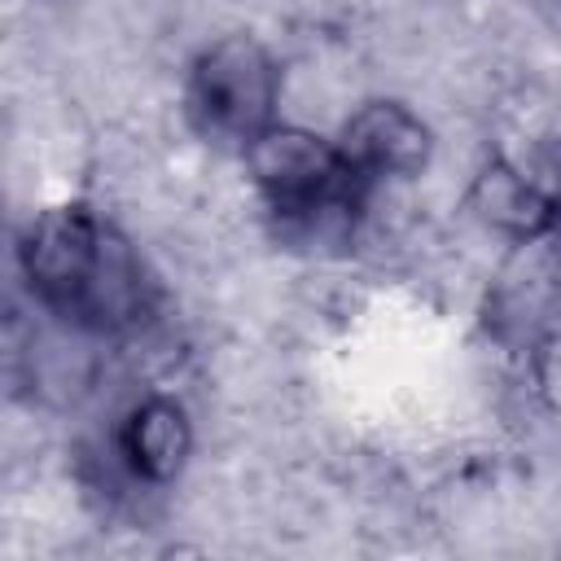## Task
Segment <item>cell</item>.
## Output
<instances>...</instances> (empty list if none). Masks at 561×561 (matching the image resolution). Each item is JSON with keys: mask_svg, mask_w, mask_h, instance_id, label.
<instances>
[{"mask_svg": "<svg viewBox=\"0 0 561 561\" xmlns=\"http://www.w3.org/2000/svg\"><path fill=\"white\" fill-rule=\"evenodd\" d=\"M22 272L44 307L83 329H127L149 307V280L127 237L88 206H53L22 237Z\"/></svg>", "mask_w": 561, "mask_h": 561, "instance_id": "6da1fadb", "label": "cell"}, {"mask_svg": "<svg viewBox=\"0 0 561 561\" xmlns=\"http://www.w3.org/2000/svg\"><path fill=\"white\" fill-rule=\"evenodd\" d=\"M250 175L267 206L302 228H324L333 219H346L359 193V180L351 175L337 145L302 131V127H267L245 149Z\"/></svg>", "mask_w": 561, "mask_h": 561, "instance_id": "7a4b0ae2", "label": "cell"}, {"mask_svg": "<svg viewBox=\"0 0 561 561\" xmlns=\"http://www.w3.org/2000/svg\"><path fill=\"white\" fill-rule=\"evenodd\" d=\"M188 114L219 145H254L276 114V61L250 35L215 39L188 75Z\"/></svg>", "mask_w": 561, "mask_h": 561, "instance_id": "3957f363", "label": "cell"}, {"mask_svg": "<svg viewBox=\"0 0 561 561\" xmlns=\"http://www.w3.org/2000/svg\"><path fill=\"white\" fill-rule=\"evenodd\" d=\"M337 149L359 184L368 180H403L425 167L430 131L425 123L399 101H368L355 110L337 136Z\"/></svg>", "mask_w": 561, "mask_h": 561, "instance_id": "277c9868", "label": "cell"}, {"mask_svg": "<svg viewBox=\"0 0 561 561\" xmlns=\"http://www.w3.org/2000/svg\"><path fill=\"white\" fill-rule=\"evenodd\" d=\"M188 416L180 403L171 399H145L127 412L123 421V434H118V447L131 465L136 478H149V482H167L180 473L184 456H188Z\"/></svg>", "mask_w": 561, "mask_h": 561, "instance_id": "5b68a950", "label": "cell"}, {"mask_svg": "<svg viewBox=\"0 0 561 561\" xmlns=\"http://www.w3.org/2000/svg\"><path fill=\"white\" fill-rule=\"evenodd\" d=\"M469 206L478 210L482 224H491L500 232H513V237H535L557 215L552 197L508 162H491V167L478 171V180L469 188Z\"/></svg>", "mask_w": 561, "mask_h": 561, "instance_id": "8992f818", "label": "cell"}]
</instances>
